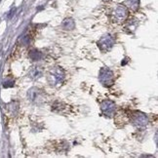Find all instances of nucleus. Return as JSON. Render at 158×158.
<instances>
[{
  "mask_svg": "<svg viewBox=\"0 0 158 158\" xmlns=\"http://www.w3.org/2000/svg\"><path fill=\"white\" fill-rule=\"evenodd\" d=\"M99 78H100V81L102 83V85H105L106 87L111 86V85L114 83L113 72L107 68H102L101 70H100Z\"/></svg>",
  "mask_w": 158,
  "mask_h": 158,
  "instance_id": "obj_1",
  "label": "nucleus"
},
{
  "mask_svg": "<svg viewBox=\"0 0 158 158\" xmlns=\"http://www.w3.org/2000/svg\"><path fill=\"white\" fill-rule=\"evenodd\" d=\"M113 44H114L113 38L108 34L102 36V37L100 39V41L98 42V46L102 52H107V51H109L113 47Z\"/></svg>",
  "mask_w": 158,
  "mask_h": 158,
  "instance_id": "obj_2",
  "label": "nucleus"
},
{
  "mask_svg": "<svg viewBox=\"0 0 158 158\" xmlns=\"http://www.w3.org/2000/svg\"><path fill=\"white\" fill-rule=\"evenodd\" d=\"M131 120L134 124L138 126H145L148 122L147 115L139 111H133L131 115Z\"/></svg>",
  "mask_w": 158,
  "mask_h": 158,
  "instance_id": "obj_3",
  "label": "nucleus"
},
{
  "mask_svg": "<svg viewBox=\"0 0 158 158\" xmlns=\"http://www.w3.org/2000/svg\"><path fill=\"white\" fill-rule=\"evenodd\" d=\"M54 77L55 79H56V82L57 83H59V82H62L63 77H65V73H63V71L62 70V69L58 68L56 72L54 73Z\"/></svg>",
  "mask_w": 158,
  "mask_h": 158,
  "instance_id": "obj_8",
  "label": "nucleus"
},
{
  "mask_svg": "<svg viewBox=\"0 0 158 158\" xmlns=\"http://www.w3.org/2000/svg\"><path fill=\"white\" fill-rule=\"evenodd\" d=\"M22 42L23 45H27L29 43V35H25L22 38Z\"/></svg>",
  "mask_w": 158,
  "mask_h": 158,
  "instance_id": "obj_9",
  "label": "nucleus"
},
{
  "mask_svg": "<svg viewBox=\"0 0 158 158\" xmlns=\"http://www.w3.org/2000/svg\"><path fill=\"white\" fill-rule=\"evenodd\" d=\"M101 107H102V111L105 116H108L110 117L114 112V109H115V105L113 102L109 101V100H106V101L102 102V105H101Z\"/></svg>",
  "mask_w": 158,
  "mask_h": 158,
  "instance_id": "obj_4",
  "label": "nucleus"
},
{
  "mask_svg": "<svg viewBox=\"0 0 158 158\" xmlns=\"http://www.w3.org/2000/svg\"><path fill=\"white\" fill-rule=\"evenodd\" d=\"M29 98L30 100H32V101H38L39 98H40V92L37 90V89H31L29 91Z\"/></svg>",
  "mask_w": 158,
  "mask_h": 158,
  "instance_id": "obj_6",
  "label": "nucleus"
},
{
  "mask_svg": "<svg viewBox=\"0 0 158 158\" xmlns=\"http://www.w3.org/2000/svg\"><path fill=\"white\" fill-rule=\"evenodd\" d=\"M14 86V81H6L3 84V87L4 88H9V87H13Z\"/></svg>",
  "mask_w": 158,
  "mask_h": 158,
  "instance_id": "obj_10",
  "label": "nucleus"
},
{
  "mask_svg": "<svg viewBox=\"0 0 158 158\" xmlns=\"http://www.w3.org/2000/svg\"><path fill=\"white\" fill-rule=\"evenodd\" d=\"M38 74H41V71H39V70H38V68H34V69H33V73H32L33 77H37V76H39Z\"/></svg>",
  "mask_w": 158,
  "mask_h": 158,
  "instance_id": "obj_11",
  "label": "nucleus"
},
{
  "mask_svg": "<svg viewBox=\"0 0 158 158\" xmlns=\"http://www.w3.org/2000/svg\"><path fill=\"white\" fill-rule=\"evenodd\" d=\"M28 56L32 60H41V58H42V53L39 52L37 50H31L29 52Z\"/></svg>",
  "mask_w": 158,
  "mask_h": 158,
  "instance_id": "obj_5",
  "label": "nucleus"
},
{
  "mask_svg": "<svg viewBox=\"0 0 158 158\" xmlns=\"http://www.w3.org/2000/svg\"><path fill=\"white\" fill-rule=\"evenodd\" d=\"M75 26V23L72 20L68 19V20H65V22L63 23V28H65L66 30H71L73 29Z\"/></svg>",
  "mask_w": 158,
  "mask_h": 158,
  "instance_id": "obj_7",
  "label": "nucleus"
}]
</instances>
